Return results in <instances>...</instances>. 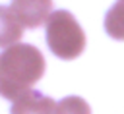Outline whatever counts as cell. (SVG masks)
<instances>
[{
    "instance_id": "cell-2",
    "label": "cell",
    "mask_w": 124,
    "mask_h": 114,
    "mask_svg": "<svg viewBox=\"0 0 124 114\" xmlns=\"http://www.w3.org/2000/svg\"><path fill=\"white\" fill-rule=\"evenodd\" d=\"M46 27V44L50 52L62 60L78 58L85 48V33L79 27L78 19L68 10L52 12L45 23Z\"/></svg>"
},
{
    "instance_id": "cell-5",
    "label": "cell",
    "mask_w": 124,
    "mask_h": 114,
    "mask_svg": "<svg viewBox=\"0 0 124 114\" xmlns=\"http://www.w3.org/2000/svg\"><path fill=\"white\" fill-rule=\"evenodd\" d=\"M23 35V25L12 12V8L0 6V46L16 44Z\"/></svg>"
},
{
    "instance_id": "cell-6",
    "label": "cell",
    "mask_w": 124,
    "mask_h": 114,
    "mask_svg": "<svg viewBox=\"0 0 124 114\" xmlns=\"http://www.w3.org/2000/svg\"><path fill=\"white\" fill-rule=\"evenodd\" d=\"M105 31L116 39L124 41V0H118L105 15Z\"/></svg>"
},
{
    "instance_id": "cell-7",
    "label": "cell",
    "mask_w": 124,
    "mask_h": 114,
    "mask_svg": "<svg viewBox=\"0 0 124 114\" xmlns=\"http://www.w3.org/2000/svg\"><path fill=\"white\" fill-rule=\"evenodd\" d=\"M54 114H91V108L81 97H66L56 104Z\"/></svg>"
},
{
    "instance_id": "cell-4",
    "label": "cell",
    "mask_w": 124,
    "mask_h": 114,
    "mask_svg": "<svg viewBox=\"0 0 124 114\" xmlns=\"http://www.w3.org/2000/svg\"><path fill=\"white\" fill-rule=\"evenodd\" d=\"M54 110L56 102L35 89H29L21 93L17 99H14L10 108L12 114H54Z\"/></svg>"
},
{
    "instance_id": "cell-1",
    "label": "cell",
    "mask_w": 124,
    "mask_h": 114,
    "mask_svg": "<svg viewBox=\"0 0 124 114\" xmlns=\"http://www.w3.org/2000/svg\"><path fill=\"white\" fill-rule=\"evenodd\" d=\"M45 58L37 46L16 43L0 54V95L17 99L29 91L45 73Z\"/></svg>"
},
{
    "instance_id": "cell-3",
    "label": "cell",
    "mask_w": 124,
    "mask_h": 114,
    "mask_svg": "<svg viewBox=\"0 0 124 114\" xmlns=\"http://www.w3.org/2000/svg\"><path fill=\"white\" fill-rule=\"evenodd\" d=\"M10 8L23 27L35 29L46 23L52 14V0H12Z\"/></svg>"
}]
</instances>
